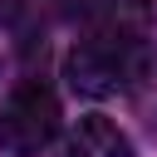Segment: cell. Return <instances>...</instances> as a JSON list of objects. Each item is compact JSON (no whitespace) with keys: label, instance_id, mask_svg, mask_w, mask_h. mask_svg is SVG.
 <instances>
[{"label":"cell","instance_id":"1","mask_svg":"<svg viewBox=\"0 0 157 157\" xmlns=\"http://www.w3.org/2000/svg\"><path fill=\"white\" fill-rule=\"evenodd\" d=\"M152 69V54L142 39L132 34H83L69 59H64V78L74 93H88V98H118V93H132Z\"/></svg>","mask_w":157,"mask_h":157},{"label":"cell","instance_id":"2","mask_svg":"<svg viewBox=\"0 0 157 157\" xmlns=\"http://www.w3.org/2000/svg\"><path fill=\"white\" fill-rule=\"evenodd\" d=\"M59 98L49 83L25 78L20 88H10V98L0 103V147L10 157H34L59 137Z\"/></svg>","mask_w":157,"mask_h":157},{"label":"cell","instance_id":"3","mask_svg":"<svg viewBox=\"0 0 157 157\" xmlns=\"http://www.w3.org/2000/svg\"><path fill=\"white\" fill-rule=\"evenodd\" d=\"M59 15L83 25L88 34H132L142 39L152 25V0H54Z\"/></svg>","mask_w":157,"mask_h":157},{"label":"cell","instance_id":"4","mask_svg":"<svg viewBox=\"0 0 157 157\" xmlns=\"http://www.w3.org/2000/svg\"><path fill=\"white\" fill-rule=\"evenodd\" d=\"M59 157H132V137L108 118H78V128L59 142Z\"/></svg>","mask_w":157,"mask_h":157},{"label":"cell","instance_id":"5","mask_svg":"<svg viewBox=\"0 0 157 157\" xmlns=\"http://www.w3.org/2000/svg\"><path fill=\"white\" fill-rule=\"evenodd\" d=\"M15 10H20V0H0V25H5V20H15Z\"/></svg>","mask_w":157,"mask_h":157}]
</instances>
